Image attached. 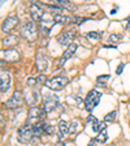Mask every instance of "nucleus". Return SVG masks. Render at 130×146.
Masks as SVG:
<instances>
[{"label":"nucleus","instance_id":"obj_25","mask_svg":"<svg viewBox=\"0 0 130 146\" xmlns=\"http://www.w3.org/2000/svg\"><path fill=\"white\" fill-rule=\"evenodd\" d=\"M116 117H117V112H116V111H112V112L107 113V115L104 116V121L106 123H113L116 120Z\"/></svg>","mask_w":130,"mask_h":146},{"label":"nucleus","instance_id":"obj_7","mask_svg":"<svg viewBox=\"0 0 130 146\" xmlns=\"http://www.w3.org/2000/svg\"><path fill=\"white\" fill-rule=\"evenodd\" d=\"M74 38H76V30H64L63 33L59 34L57 42L60 46H68L69 47Z\"/></svg>","mask_w":130,"mask_h":146},{"label":"nucleus","instance_id":"obj_18","mask_svg":"<svg viewBox=\"0 0 130 146\" xmlns=\"http://www.w3.org/2000/svg\"><path fill=\"white\" fill-rule=\"evenodd\" d=\"M59 131H60L61 136H67L70 131V124H68L65 120H60V123H59Z\"/></svg>","mask_w":130,"mask_h":146},{"label":"nucleus","instance_id":"obj_24","mask_svg":"<svg viewBox=\"0 0 130 146\" xmlns=\"http://www.w3.org/2000/svg\"><path fill=\"white\" fill-rule=\"evenodd\" d=\"M55 3L57 4V5H60L61 8H70V9L74 8V4H72L70 1H68V0H57V1H55Z\"/></svg>","mask_w":130,"mask_h":146},{"label":"nucleus","instance_id":"obj_22","mask_svg":"<svg viewBox=\"0 0 130 146\" xmlns=\"http://www.w3.org/2000/svg\"><path fill=\"white\" fill-rule=\"evenodd\" d=\"M47 9H49V11H52V12L55 13V15H63V12H64V9L61 8L60 5H52V4H48L47 5Z\"/></svg>","mask_w":130,"mask_h":146},{"label":"nucleus","instance_id":"obj_27","mask_svg":"<svg viewBox=\"0 0 130 146\" xmlns=\"http://www.w3.org/2000/svg\"><path fill=\"white\" fill-rule=\"evenodd\" d=\"M122 36L120 35V34H111L108 38V43H117L118 40L121 39Z\"/></svg>","mask_w":130,"mask_h":146},{"label":"nucleus","instance_id":"obj_11","mask_svg":"<svg viewBox=\"0 0 130 146\" xmlns=\"http://www.w3.org/2000/svg\"><path fill=\"white\" fill-rule=\"evenodd\" d=\"M0 80H1V82H0V91H1V94H5L7 91H8L9 86H11V74H9V72L1 69V72H0Z\"/></svg>","mask_w":130,"mask_h":146},{"label":"nucleus","instance_id":"obj_2","mask_svg":"<svg viewBox=\"0 0 130 146\" xmlns=\"http://www.w3.org/2000/svg\"><path fill=\"white\" fill-rule=\"evenodd\" d=\"M47 115V113L43 111L42 108H39V107H31L30 110H29V112H27V117H26V124L31 125V127H34V125H36L38 123H40L43 120V117Z\"/></svg>","mask_w":130,"mask_h":146},{"label":"nucleus","instance_id":"obj_20","mask_svg":"<svg viewBox=\"0 0 130 146\" xmlns=\"http://www.w3.org/2000/svg\"><path fill=\"white\" fill-rule=\"evenodd\" d=\"M102 35L103 34L100 33V31H90V33H87V38L90 40H92V42H95V40H99L100 38H102Z\"/></svg>","mask_w":130,"mask_h":146},{"label":"nucleus","instance_id":"obj_16","mask_svg":"<svg viewBox=\"0 0 130 146\" xmlns=\"http://www.w3.org/2000/svg\"><path fill=\"white\" fill-rule=\"evenodd\" d=\"M36 68H38L40 72H43V70H46L48 68V60H47V58H46L44 55L39 54L36 56Z\"/></svg>","mask_w":130,"mask_h":146},{"label":"nucleus","instance_id":"obj_3","mask_svg":"<svg viewBox=\"0 0 130 146\" xmlns=\"http://www.w3.org/2000/svg\"><path fill=\"white\" fill-rule=\"evenodd\" d=\"M100 98H102V94L96 89H92V90L88 91V94L86 95V99H85V107L88 112L94 111V108L99 104Z\"/></svg>","mask_w":130,"mask_h":146},{"label":"nucleus","instance_id":"obj_31","mask_svg":"<svg viewBox=\"0 0 130 146\" xmlns=\"http://www.w3.org/2000/svg\"><path fill=\"white\" fill-rule=\"evenodd\" d=\"M122 69H124V64H120V65L117 67V69H116V73H117V74H121Z\"/></svg>","mask_w":130,"mask_h":146},{"label":"nucleus","instance_id":"obj_1","mask_svg":"<svg viewBox=\"0 0 130 146\" xmlns=\"http://www.w3.org/2000/svg\"><path fill=\"white\" fill-rule=\"evenodd\" d=\"M21 36L29 42H34L38 36V27L34 21H25L21 25Z\"/></svg>","mask_w":130,"mask_h":146},{"label":"nucleus","instance_id":"obj_8","mask_svg":"<svg viewBox=\"0 0 130 146\" xmlns=\"http://www.w3.org/2000/svg\"><path fill=\"white\" fill-rule=\"evenodd\" d=\"M57 107H59V98L56 95H52V97H46L44 102H43L42 110L46 113H51Z\"/></svg>","mask_w":130,"mask_h":146},{"label":"nucleus","instance_id":"obj_34","mask_svg":"<svg viewBox=\"0 0 130 146\" xmlns=\"http://www.w3.org/2000/svg\"><path fill=\"white\" fill-rule=\"evenodd\" d=\"M56 146H64V145H63V142H57L56 143Z\"/></svg>","mask_w":130,"mask_h":146},{"label":"nucleus","instance_id":"obj_30","mask_svg":"<svg viewBox=\"0 0 130 146\" xmlns=\"http://www.w3.org/2000/svg\"><path fill=\"white\" fill-rule=\"evenodd\" d=\"M96 121H98V120H96V119H95L92 115H90V116L87 117V123H92V124H94V123H96Z\"/></svg>","mask_w":130,"mask_h":146},{"label":"nucleus","instance_id":"obj_26","mask_svg":"<svg viewBox=\"0 0 130 146\" xmlns=\"http://www.w3.org/2000/svg\"><path fill=\"white\" fill-rule=\"evenodd\" d=\"M108 80H109V74H103V76H99V77H98L96 81H98V84H99V85L106 86Z\"/></svg>","mask_w":130,"mask_h":146},{"label":"nucleus","instance_id":"obj_9","mask_svg":"<svg viewBox=\"0 0 130 146\" xmlns=\"http://www.w3.org/2000/svg\"><path fill=\"white\" fill-rule=\"evenodd\" d=\"M38 100H39V93H38L36 89L29 88L25 91V102H26L27 106L35 107V104L38 103Z\"/></svg>","mask_w":130,"mask_h":146},{"label":"nucleus","instance_id":"obj_17","mask_svg":"<svg viewBox=\"0 0 130 146\" xmlns=\"http://www.w3.org/2000/svg\"><path fill=\"white\" fill-rule=\"evenodd\" d=\"M53 21L57 24H70L73 21V18L65 15H53Z\"/></svg>","mask_w":130,"mask_h":146},{"label":"nucleus","instance_id":"obj_12","mask_svg":"<svg viewBox=\"0 0 130 146\" xmlns=\"http://www.w3.org/2000/svg\"><path fill=\"white\" fill-rule=\"evenodd\" d=\"M18 40H20V36L16 34H11V35H7L5 38H3L1 43H3V47H5V50H11L18 44Z\"/></svg>","mask_w":130,"mask_h":146},{"label":"nucleus","instance_id":"obj_14","mask_svg":"<svg viewBox=\"0 0 130 146\" xmlns=\"http://www.w3.org/2000/svg\"><path fill=\"white\" fill-rule=\"evenodd\" d=\"M30 16H31V18H33L34 22H40L42 21V18H43V16H44V13H43V11L40 9L39 5L31 4L30 5Z\"/></svg>","mask_w":130,"mask_h":146},{"label":"nucleus","instance_id":"obj_13","mask_svg":"<svg viewBox=\"0 0 130 146\" xmlns=\"http://www.w3.org/2000/svg\"><path fill=\"white\" fill-rule=\"evenodd\" d=\"M76 50H77V44L76 43H72V44L68 47L65 51H64V54H63V56H61V59H60V61H59V67H63L64 64H65V61L68 60V59H70L73 56V55L76 54Z\"/></svg>","mask_w":130,"mask_h":146},{"label":"nucleus","instance_id":"obj_15","mask_svg":"<svg viewBox=\"0 0 130 146\" xmlns=\"http://www.w3.org/2000/svg\"><path fill=\"white\" fill-rule=\"evenodd\" d=\"M3 54H4V59H5L7 61H12L13 63V61L20 60V52L15 48L5 50V51H3Z\"/></svg>","mask_w":130,"mask_h":146},{"label":"nucleus","instance_id":"obj_33","mask_svg":"<svg viewBox=\"0 0 130 146\" xmlns=\"http://www.w3.org/2000/svg\"><path fill=\"white\" fill-rule=\"evenodd\" d=\"M126 30H129V31H130V22L126 25Z\"/></svg>","mask_w":130,"mask_h":146},{"label":"nucleus","instance_id":"obj_10","mask_svg":"<svg viewBox=\"0 0 130 146\" xmlns=\"http://www.w3.org/2000/svg\"><path fill=\"white\" fill-rule=\"evenodd\" d=\"M18 24L17 16H8L1 24V31L3 33H9L11 30H13L16 27V25Z\"/></svg>","mask_w":130,"mask_h":146},{"label":"nucleus","instance_id":"obj_28","mask_svg":"<svg viewBox=\"0 0 130 146\" xmlns=\"http://www.w3.org/2000/svg\"><path fill=\"white\" fill-rule=\"evenodd\" d=\"M55 132H56V128H55L53 125H47V124H44V133H46V134H53Z\"/></svg>","mask_w":130,"mask_h":146},{"label":"nucleus","instance_id":"obj_21","mask_svg":"<svg viewBox=\"0 0 130 146\" xmlns=\"http://www.w3.org/2000/svg\"><path fill=\"white\" fill-rule=\"evenodd\" d=\"M103 129H106V121H96L92 124V131L96 132V133L102 132Z\"/></svg>","mask_w":130,"mask_h":146},{"label":"nucleus","instance_id":"obj_5","mask_svg":"<svg viewBox=\"0 0 130 146\" xmlns=\"http://www.w3.org/2000/svg\"><path fill=\"white\" fill-rule=\"evenodd\" d=\"M68 82H69L68 77L56 76V77H53V78H51V80H46L44 85L47 86V88H49L51 90L59 91V90H63V89L65 88V85H68Z\"/></svg>","mask_w":130,"mask_h":146},{"label":"nucleus","instance_id":"obj_23","mask_svg":"<svg viewBox=\"0 0 130 146\" xmlns=\"http://www.w3.org/2000/svg\"><path fill=\"white\" fill-rule=\"evenodd\" d=\"M79 127H81V124H79L77 120H73V121L70 123V131H69V133L70 134H76L77 132L79 131Z\"/></svg>","mask_w":130,"mask_h":146},{"label":"nucleus","instance_id":"obj_29","mask_svg":"<svg viewBox=\"0 0 130 146\" xmlns=\"http://www.w3.org/2000/svg\"><path fill=\"white\" fill-rule=\"evenodd\" d=\"M74 21H76L77 25H81L83 21H86V18L85 17H76V18H74Z\"/></svg>","mask_w":130,"mask_h":146},{"label":"nucleus","instance_id":"obj_6","mask_svg":"<svg viewBox=\"0 0 130 146\" xmlns=\"http://www.w3.org/2000/svg\"><path fill=\"white\" fill-rule=\"evenodd\" d=\"M25 97L22 95V93L20 90H16L13 93V95L11 97V99H8L5 102V107L7 108H17V107H21V104L24 103Z\"/></svg>","mask_w":130,"mask_h":146},{"label":"nucleus","instance_id":"obj_35","mask_svg":"<svg viewBox=\"0 0 130 146\" xmlns=\"http://www.w3.org/2000/svg\"><path fill=\"white\" fill-rule=\"evenodd\" d=\"M127 21H129V22H130V16H129V17H127Z\"/></svg>","mask_w":130,"mask_h":146},{"label":"nucleus","instance_id":"obj_19","mask_svg":"<svg viewBox=\"0 0 130 146\" xmlns=\"http://www.w3.org/2000/svg\"><path fill=\"white\" fill-rule=\"evenodd\" d=\"M107 138H108V132H107V128H106V129H103L102 132H99V133H98V136L95 137V140H96L98 142H100V143L106 142Z\"/></svg>","mask_w":130,"mask_h":146},{"label":"nucleus","instance_id":"obj_32","mask_svg":"<svg viewBox=\"0 0 130 146\" xmlns=\"http://www.w3.org/2000/svg\"><path fill=\"white\" fill-rule=\"evenodd\" d=\"M96 143H98V141L95 140V138H91V140H90V142H88V145H87V146H96Z\"/></svg>","mask_w":130,"mask_h":146},{"label":"nucleus","instance_id":"obj_4","mask_svg":"<svg viewBox=\"0 0 130 146\" xmlns=\"http://www.w3.org/2000/svg\"><path fill=\"white\" fill-rule=\"evenodd\" d=\"M33 137H34V131H33V127H31V125H29V124L25 123L22 127L18 128V132H17L18 142L27 143V142H30Z\"/></svg>","mask_w":130,"mask_h":146}]
</instances>
